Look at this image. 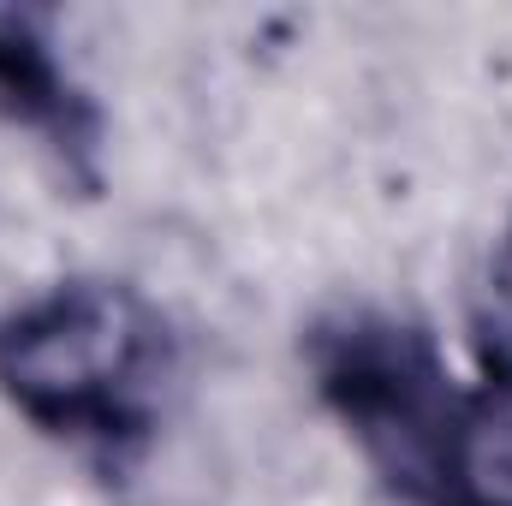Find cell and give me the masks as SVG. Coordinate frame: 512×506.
I'll return each instance as SVG.
<instances>
[{"instance_id":"1","label":"cell","mask_w":512,"mask_h":506,"mask_svg":"<svg viewBox=\"0 0 512 506\" xmlns=\"http://www.w3.org/2000/svg\"><path fill=\"white\" fill-rule=\"evenodd\" d=\"M161 328L108 280H72L0 322V387L54 435L126 441L149 423Z\"/></svg>"},{"instance_id":"2","label":"cell","mask_w":512,"mask_h":506,"mask_svg":"<svg viewBox=\"0 0 512 506\" xmlns=\"http://www.w3.org/2000/svg\"><path fill=\"white\" fill-rule=\"evenodd\" d=\"M0 90L18 102L24 120H54V126L66 131V96H60V78H54L48 54H42L36 42H24V30H18V36H0Z\"/></svg>"}]
</instances>
